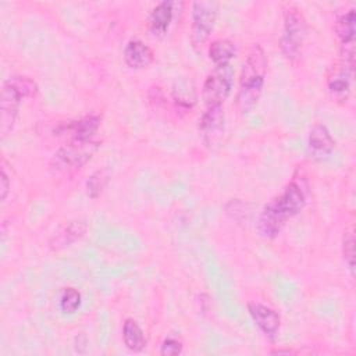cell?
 <instances>
[{"label":"cell","mask_w":356,"mask_h":356,"mask_svg":"<svg viewBox=\"0 0 356 356\" xmlns=\"http://www.w3.org/2000/svg\"><path fill=\"white\" fill-rule=\"evenodd\" d=\"M234 68L231 64L216 65L202 88V97L207 106H222L232 90Z\"/></svg>","instance_id":"cell-6"},{"label":"cell","mask_w":356,"mask_h":356,"mask_svg":"<svg viewBox=\"0 0 356 356\" xmlns=\"http://www.w3.org/2000/svg\"><path fill=\"white\" fill-rule=\"evenodd\" d=\"M270 353H273V355H281V353H286V355H289V353H292V350H289V349H275V350H271Z\"/></svg>","instance_id":"cell-26"},{"label":"cell","mask_w":356,"mask_h":356,"mask_svg":"<svg viewBox=\"0 0 356 356\" xmlns=\"http://www.w3.org/2000/svg\"><path fill=\"white\" fill-rule=\"evenodd\" d=\"M10 186H11V182H10V178L4 170V167L1 168V174H0V199L1 200H6L8 192H10Z\"/></svg>","instance_id":"cell-25"},{"label":"cell","mask_w":356,"mask_h":356,"mask_svg":"<svg viewBox=\"0 0 356 356\" xmlns=\"http://www.w3.org/2000/svg\"><path fill=\"white\" fill-rule=\"evenodd\" d=\"M197 128L204 146L213 149L220 145L225 131V113L222 106H207L199 120Z\"/></svg>","instance_id":"cell-7"},{"label":"cell","mask_w":356,"mask_h":356,"mask_svg":"<svg viewBox=\"0 0 356 356\" xmlns=\"http://www.w3.org/2000/svg\"><path fill=\"white\" fill-rule=\"evenodd\" d=\"M86 232V224L82 220H74L65 224L56 235L54 241L51 243H56L53 246L61 248V246H68L74 243L75 241H79Z\"/></svg>","instance_id":"cell-18"},{"label":"cell","mask_w":356,"mask_h":356,"mask_svg":"<svg viewBox=\"0 0 356 356\" xmlns=\"http://www.w3.org/2000/svg\"><path fill=\"white\" fill-rule=\"evenodd\" d=\"M352 71H353V68L341 63L339 67H337L332 71V74L328 75L327 85H328V90L332 95V97H335L338 100H345L348 97L349 90H350Z\"/></svg>","instance_id":"cell-14"},{"label":"cell","mask_w":356,"mask_h":356,"mask_svg":"<svg viewBox=\"0 0 356 356\" xmlns=\"http://www.w3.org/2000/svg\"><path fill=\"white\" fill-rule=\"evenodd\" d=\"M335 147V140L324 124H314L307 138V153L313 160L321 161L330 157Z\"/></svg>","instance_id":"cell-10"},{"label":"cell","mask_w":356,"mask_h":356,"mask_svg":"<svg viewBox=\"0 0 356 356\" xmlns=\"http://www.w3.org/2000/svg\"><path fill=\"white\" fill-rule=\"evenodd\" d=\"M100 142L97 139L68 140L51 157L50 167L60 174H72L83 167L97 152Z\"/></svg>","instance_id":"cell-3"},{"label":"cell","mask_w":356,"mask_h":356,"mask_svg":"<svg viewBox=\"0 0 356 356\" xmlns=\"http://www.w3.org/2000/svg\"><path fill=\"white\" fill-rule=\"evenodd\" d=\"M307 202V184L303 177L293 175L281 193L274 196L261 209L256 227L266 239H274L286 222L298 216Z\"/></svg>","instance_id":"cell-1"},{"label":"cell","mask_w":356,"mask_h":356,"mask_svg":"<svg viewBox=\"0 0 356 356\" xmlns=\"http://www.w3.org/2000/svg\"><path fill=\"white\" fill-rule=\"evenodd\" d=\"M334 29L341 42V46L355 44V33H356L355 8H350L339 14L334 22Z\"/></svg>","instance_id":"cell-15"},{"label":"cell","mask_w":356,"mask_h":356,"mask_svg":"<svg viewBox=\"0 0 356 356\" xmlns=\"http://www.w3.org/2000/svg\"><path fill=\"white\" fill-rule=\"evenodd\" d=\"M122 341L131 352H140L146 346L145 334L134 318H127L122 324Z\"/></svg>","instance_id":"cell-17"},{"label":"cell","mask_w":356,"mask_h":356,"mask_svg":"<svg viewBox=\"0 0 356 356\" xmlns=\"http://www.w3.org/2000/svg\"><path fill=\"white\" fill-rule=\"evenodd\" d=\"M22 96L7 81L3 82L0 93V136L4 139L14 128Z\"/></svg>","instance_id":"cell-8"},{"label":"cell","mask_w":356,"mask_h":356,"mask_svg":"<svg viewBox=\"0 0 356 356\" xmlns=\"http://www.w3.org/2000/svg\"><path fill=\"white\" fill-rule=\"evenodd\" d=\"M196 89L191 79H177L172 85V99L177 106L182 108H191L196 103Z\"/></svg>","instance_id":"cell-19"},{"label":"cell","mask_w":356,"mask_h":356,"mask_svg":"<svg viewBox=\"0 0 356 356\" xmlns=\"http://www.w3.org/2000/svg\"><path fill=\"white\" fill-rule=\"evenodd\" d=\"M182 341L178 339L177 337H167L161 346H160V355L161 356H177L179 353H182Z\"/></svg>","instance_id":"cell-24"},{"label":"cell","mask_w":356,"mask_h":356,"mask_svg":"<svg viewBox=\"0 0 356 356\" xmlns=\"http://www.w3.org/2000/svg\"><path fill=\"white\" fill-rule=\"evenodd\" d=\"M236 53H238L236 43L227 38H221L211 42L209 47V57L216 65L229 64V61L236 56Z\"/></svg>","instance_id":"cell-16"},{"label":"cell","mask_w":356,"mask_h":356,"mask_svg":"<svg viewBox=\"0 0 356 356\" xmlns=\"http://www.w3.org/2000/svg\"><path fill=\"white\" fill-rule=\"evenodd\" d=\"M6 81L18 90V93L22 96V99L36 96V93L39 90L36 82L25 75H13V76L7 78Z\"/></svg>","instance_id":"cell-22"},{"label":"cell","mask_w":356,"mask_h":356,"mask_svg":"<svg viewBox=\"0 0 356 356\" xmlns=\"http://www.w3.org/2000/svg\"><path fill=\"white\" fill-rule=\"evenodd\" d=\"M342 254L345 264L348 266L350 274H355V236H353V229L350 228L349 231L345 232L343 241H342Z\"/></svg>","instance_id":"cell-23"},{"label":"cell","mask_w":356,"mask_h":356,"mask_svg":"<svg viewBox=\"0 0 356 356\" xmlns=\"http://www.w3.org/2000/svg\"><path fill=\"white\" fill-rule=\"evenodd\" d=\"M218 14V3L213 0H199L192 3L191 14V40L192 44L199 49L207 42L210 33L214 29Z\"/></svg>","instance_id":"cell-5"},{"label":"cell","mask_w":356,"mask_h":356,"mask_svg":"<svg viewBox=\"0 0 356 356\" xmlns=\"http://www.w3.org/2000/svg\"><path fill=\"white\" fill-rule=\"evenodd\" d=\"M124 61L132 70H143L147 68L153 60L154 53L153 50L142 40L134 39L129 40L124 47Z\"/></svg>","instance_id":"cell-13"},{"label":"cell","mask_w":356,"mask_h":356,"mask_svg":"<svg viewBox=\"0 0 356 356\" xmlns=\"http://www.w3.org/2000/svg\"><path fill=\"white\" fill-rule=\"evenodd\" d=\"M81 303H82V296L76 288L74 286L63 288L58 298V306L63 313L65 314L75 313L81 307Z\"/></svg>","instance_id":"cell-21"},{"label":"cell","mask_w":356,"mask_h":356,"mask_svg":"<svg viewBox=\"0 0 356 356\" xmlns=\"http://www.w3.org/2000/svg\"><path fill=\"white\" fill-rule=\"evenodd\" d=\"M102 124V117L97 114H89L79 120L68 121L58 128V134L65 135L68 140H85L93 139L99 127Z\"/></svg>","instance_id":"cell-11"},{"label":"cell","mask_w":356,"mask_h":356,"mask_svg":"<svg viewBox=\"0 0 356 356\" xmlns=\"http://www.w3.org/2000/svg\"><path fill=\"white\" fill-rule=\"evenodd\" d=\"M282 18L284 22L280 36V49L286 60L293 61L302 53L307 32L306 19L296 6H286L284 8Z\"/></svg>","instance_id":"cell-4"},{"label":"cell","mask_w":356,"mask_h":356,"mask_svg":"<svg viewBox=\"0 0 356 356\" xmlns=\"http://www.w3.org/2000/svg\"><path fill=\"white\" fill-rule=\"evenodd\" d=\"M178 6L177 1L163 0L153 7L147 18L149 31L154 36H164L174 19V8Z\"/></svg>","instance_id":"cell-12"},{"label":"cell","mask_w":356,"mask_h":356,"mask_svg":"<svg viewBox=\"0 0 356 356\" xmlns=\"http://www.w3.org/2000/svg\"><path fill=\"white\" fill-rule=\"evenodd\" d=\"M248 312H249V316L252 317L253 323L259 327V330L268 339L274 341L280 331V325H281L280 314L270 306L259 303V302H249Z\"/></svg>","instance_id":"cell-9"},{"label":"cell","mask_w":356,"mask_h":356,"mask_svg":"<svg viewBox=\"0 0 356 356\" xmlns=\"http://www.w3.org/2000/svg\"><path fill=\"white\" fill-rule=\"evenodd\" d=\"M267 72V56L261 44L253 43L242 64L236 106L242 114L249 113L259 102Z\"/></svg>","instance_id":"cell-2"},{"label":"cell","mask_w":356,"mask_h":356,"mask_svg":"<svg viewBox=\"0 0 356 356\" xmlns=\"http://www.w3.org/2000/svg\"><path fill=\"white\" fill-rule=\"evenodd\" d=\"M110 177H111V172L108 168H100V170L95 171L92 175H89V178L86 179V184H85L88 196L92 199H97L102 195V192L104 191V188L107 186Z\"/></svg>","instance_id":"cell-20"}]
</instances>
